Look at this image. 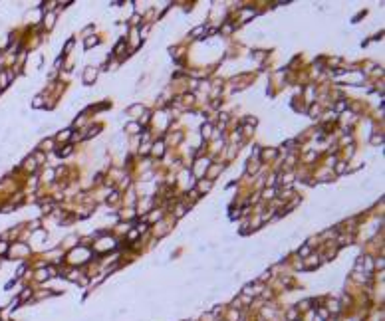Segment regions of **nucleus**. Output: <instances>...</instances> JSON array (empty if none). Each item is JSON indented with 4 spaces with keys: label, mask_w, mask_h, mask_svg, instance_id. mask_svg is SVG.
Returning <instances> with one entry per match:
<instances>
[{
    "label": "nucleus",
    "mask_w": 385,
    "mask_h": 321,
    "mask_svg": "<svg viewBox=\"0 0 385 321\" xmlns=\"http://www.w3.org/2000/svg\"><path fill=\"white\" fill-rule=\"evenodd\" d=\"M93 79H95V70H93V67H90V70L86 71V75H83V81H86V83H91Z\"/></svg>",
    "instance_id": "f257e3e1"
},
{
    "label": "nucleus",
    "mask_w": 385,
    "mask_h": 321,
    "mask_svg": "<svg viewBox=\"0 0 385 321\" xmlns=\"http://www.w3.org/2000/svg\"><path fill=\"white\" fill-rule=\"evenodd\" d=\"M60 155H70L72 153V145H68V147H64V151H58Z\"/></svg>",
    "instance_id": "f03ea898"
},
{
    "label": "nucleus",
    "mask_w": 385,
    "mask_h": 321,
    "mask_svg": "<svg viewBox=\"0 0 385 321\" xmlns=\"http://www.w3.org/2000/svg\"><path fill=\"white\" fill-rule=\"evenodd\" d=\"M95 44H97V40H87L86 42V48H91V46H95Z\"/></svg>",
    "instance_id": "7ed1b4c3"
},
{
    "label": "nucleus",
    "mask_w": 385,
    "mask_h": 321,
    "mask_svg": "<svg viewBox=\"0 0 385 321\" xmlns=\"http://www.w3.org/2000/svg\"><path fill=\"white\" fill-rule=\"evenodd\" d=\"M40 105H42V97L38 95V97L34 99V107H40Z\"/></svg>",
    "instance_id": "20e7f679"
}]
</instances>
